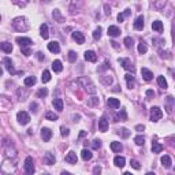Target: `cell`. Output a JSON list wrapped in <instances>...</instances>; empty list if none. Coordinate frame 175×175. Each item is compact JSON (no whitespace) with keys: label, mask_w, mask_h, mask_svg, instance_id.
Here are the masks:
<instances>
[{"label":"cell","mask_w":175,"mask_h":175,"mask_svg":"<svg viewBox=\"0 0 175 175\" xmlns=\"http://www.w3.org/2000/svg\"><path fill=\"white\" fill-rule=\"evenodd\" d=\"M12 27L18 31H25L29 29V25H27V22H26V18H15L14 21H12Z\"/></svg>","instance_id":"1"},{"label":"cell","mask_w":175,"mask_h":175,"mask_svg":"<svg viewBox=\"0 0 175 175\" xmlns=\"http://www.w3.org/2000/svg\"><path fill=\"white\" fill-rule=\"evenodd\" d=\"M23 175H33L34 174V160L31 156H27L25 159V163H23Z\"/></svg>","instance_id":"2"},{"label":"cell","mask_w":175,"mask_h":175,"mask_svg":"<svg viewBox=\"0 0 175 175\" xmlns=\"http://www.w3.org/2000/svg\"><path fill=\"white\" fill-rule=\"evenodd\" d=\"M16 120L22 124V126H25L30 122V116H29V113L25 112V111H19V112L16 113Z\"/></svg>","instance_id":"3"},{"label":"cell","mask_w":175,"mask_h":175,"mask_svg":"<svg viewBox=\"0 0 175 175\" xmlns=\"http://www.w3.org/2000/svg\"><path fill=\"white\" fill-rule=\"evenodd\" d=\"M163 116V112L159 107H152L150 108V120L152 122H157L160 118Z\"/></svg>","instance_id":"4"},{"label":"cell","mask_w":175,"mask_h":175,"mask_svg":"<svg viewBox=\"0 0 175 175\" xmlns=\"http://www.w3.org/2000/svg\"><path fill=\"white\" fill-rule=\"evenodd\" d=\"M79 82L83 85V88L86 89L89 93H96V88L90 82V79H86V78H79Z\"/></svg>","instance_id":"5"},{"label":"cell","mask_w":175,"mask_h":175,"mask_svg":"<svg viewBox=\"0 0 175 175\" xmlns=\"http://www.w3.org/2000/svg\"><path fill=\"white\" fill-rule=\"evenodd\" d=\"M3 63H4L5 70L10 72V74H16L15 68H14V66H12V62H11L10 57H4V59H3Z\"/></svg>","instance_id":"6"},{"label":"cell","mask_w":175,"mask_h":175,"mask_svg":"<svg viewBox=\"0 0 175 175\" xmlns=\"http://www.w3.org/2000/svg\"><path fill=\"white\" fill-rule=\"evenodd\" d=\"M165 109H167V112H168V113H171V112H172V109H175V100H174V97L168 96V97L165 98Z\"/></svg>","instance_id":"7"},{"label":"cell","mask_w":175,"mask_h":175,"mask_svg":"<svg viewBox=\"0 0 175 175\" xmlns=\"http://www.w3.org/2000/svg\"><path fill=\"white\" fill-rule=\"evenodd\" d=\"M16 42L21 45V48H25V46H29L30 44H33L31 38H29V37H16Z\"/></svg>","instance_id":"8"},{"label":"cell","mask_w":175,"mask_h":175,"mask_svg":"<svg viewBox=\"0 0 175 175\" xmlns=\"http://www.w3.org/2000/svg\"><path fill=\"white\" fill-rule=\"evenodd\" d=\"M119 63H120V66H123L124 70H127V71H134V66L131 64L129 59H119Z\"/></svg>","instance_id":"9"},{"label":"cell","mask_w":175,"mask_h":175,"mask_svg":"<svg viewBox=\"0 0 175 175\" xmlns=\"http://www.w3.org/2000/svg\"><path fill=\"white\" fill-rule=\"evenodd\" d=\"M71 36H72V40L77 42V44H79V45L85 42V37H83V34L81 31H72Z\"/></svg>","instance_id":"10"},{"label":"cell","mask_w":175,"mask_h":175,"mask_svg":"<svg viewBox=\"0 0 175 175\" xmlns=\"http://www.w3.org/2000/svg\"><path fill=\"white\" fill-rule=\"evenodd\" d=\"M55 161H56V159H55V156H53L51 152H46V153L44 154V164L52 165V164H55Z\"/></svg>","instance_id":"11"},{"label":"cell","mask_w":175,"mask_h":175,"mask_svg":"<svg viewBox=\"0 0 175 175\" xmlns=\"http://www.w3.org/2000/svg\"><path fill=\"white\" fill-rule=\"evenodd\" d=\"M66 163H68V164H75V163H77V153H75V152H68V153L66 154Z\"/></svg>","instance_id":"12"},{"label":"cell","mask_w":175,"mask_h":175,"mask_svg":"<svg viewBox=\"0 0 175 175\" xmlns=\"http://www.w3.org/2000/svg\"><path fill=\"white\" fill-rule=\"evenodd\" d=\"M98 129H100V131H103V133H105L108 130V120H107L105 116L100 118V120H98Z\"/></svg>","instance_id":"13"},{"label":"cell","mask_w":175,"mask_h":175,"mask_svg":"<svg viewBox=\"0 0 175 175\" xmlns=\"http://www.w3.org/2000/svg\"><path fill=\"white\" fill-rule=\"evenodd\" d=\"M48 49L52 52V53H59L60 52V45L57 41H51L48 44Z\"/></svg>","instance_id":"14"},{"label":"cell","mask_w":175,"mask_h":175,"mask_svg":"<svg viewBox=\"0 0 175 175\" xmlns=\"http://www.w3.org/2000/svg\"><path fill=\"white\" fill-rule=\"evenodd\" d=\"M141 75H142V78H144L145 81H150L153 78V72L150 71V70H148V68L142 67L141 68Z\"/></svg>","instance_id":"15"},{"label":"cell","mask_w":175,"mask_h":175,"mask_svg":"<svg viewBox=\"0 0 175 175\" xmlns=\"http://www.w3.org/2000/svg\"><path fill=\"white\" fill-rule=\"evenodd\" d=\"M107 31H108V36H111V37H118L119 34H120V29H119L118 26H115V25L109 26Z\"/></svg>","instance_id":"16"},{"label":"cell","mask_w":175,"mask_h":175,"mask_svg":"<svg viewBox=\"0 0 175 175\" xmlns=\"http://www.w3.org/2000/svg\"><path fill=\"white\" fill-rule=\"evenodd\" d=\"M134 29L135 30H142L144 29V16L142 15H139L135 19V22H134Z\"/></svg>","instance_id":"17"},{"label":"cell","mask_w":175,"mask_h":175,"mask_svg":"<svg viewBox=\"0 0 175 175\" xmlns=\"http://www.w3.org/2000/svg\"><path fill=\"white\" fill-rule=\"evenodd\" d=\"M52 137V131L48 127H42L41 129V138L44 139V141H49Z\"/></svg>","instance_id":"18"},{"label":"cell","mask_w":175,"mask_h":175,"mask_svg":"<svg viewBox=\"0 0 175 175\" xmlns=\"http://www.w3.org/2000/svg\"><path fill=\"white\" fill-rule=\"evenodd\" d=\"M107 104H108L111 108L113 109H118L119 107H120V103H119L118 98H113V97H109L108 100H107Z\"/></svg>","instance_id":"19"},{"label":"cell","mask_w":175,"mask_h":175,"mask_svg":"<svg viewBox=\"0 0 175 175\" xmlns=\"http://www.w3.org/2000/svg\"><path fill=\"white\" fill-rule=\"evenodd\" d=\"M85 59H86L88 62L94 63L96 60H97V55H96L93 51H86L85 52Z\"/></svg>","instance_id":"20"},{"label":"cell","mask_w":175,"mask_h":175,"mask_svg":"<svg viewBox=\"0 0 175 175\" xmlns=\"http://www.w3.org/2000/svg\"><path fill=\"white\" fill-rule=\"evenodd\" d=\"M40 34H41V37L44 38V40H46V38L49 37V33H48V25H46V23H42V25L40 26Z\"/></svg>","instance_id":"21"},{"label":"cell","mask_w":175,"mask_h":175,"mask_svg":"<svg viewBox=\"0 0 175 175\" xmlns=\"http://www.w3.org/2000/svg\"><path fill=\"white\" fill-rule=\"evenodd\" d=\"M161 164H163V167H165V168H171V164H172V161H171V157L170 156H167V154H164L163 157H161Z\"/></svg>","instance_id":"22"},{"label":"cell","mask_w":175,"mask_h":175,"mask_svg":"<svg viewBox=\"0 0 175 175\" xmlns=\"http://www.w3.org/2000/svg\"><path fill=\"white\" fill-rule=\"evenodd\" d=\"M52 105H53V108L56 109V111H63V100L62 98H55V100L52 101Z\"/></svg>","instance_id":"23"},{"label":"cell","mask_w":175,"mask_h":175,"mask_svg":"<svg viewBox=\"0 0 175 175\" xmlns=\"http://www.w3.org/2000/svg\"><path fill=\"white\" fill-rule=\"evenodd\" d=\"M52 70L55 72H60L63 70V66H62V62L60 60H53L52 63Z\"/></svg>","instance_id":"24"},{"label":"cell","mask_w":175,"mask_h":175,"mask_svg":"<svg viewBox=\"0 0 175 175\" xmlns=\"http://www.w3.org/2000/svg\"><path fill=\"white\" fill-rule=\"evenodd\" d=\"M0 46H1V51L5 52V53H11V52H12V45H11L10 42H7V41L1 42Z\"/></svg>","instance_id":"25"},{"label":"cell","mask_w":175,"mask_h":175,"mask_svg":"<svg viewBox=\"0 0 175 175\" xmlns=\"http://www.w3.org/2000/svg\"><path fill=\"white\" fill-rule=\"evenodd\" d=\"M113 163H115V165L116 167H124V163H126V160H124V157H122V156H116L115 159H113Z\"/></svg>","instance_id":"26"},{"label":"cell","mask_w":175,"mask_h":175,"mask_svg":"<svg viewBox=\"0 0 175 175\" xmlns=\"http://www.w3.org/2000/svg\"><path fill=\"white\" fill-rule=\"evenodd\" d=\"M111 149H112L113 152H120V150L123 149V146H122V144L118 142V141H112V142H111Z\"/></svg>","instance_id":"27"},{"label":"cell","mask_w":175,"mask_h":175,"mask_svg":"<svg viewBox=\"0 0 175 175\" xmlns=\"http://www.w3.org/2000/svg\"><path fill=\"white\" fill-rule=\"evenodd\" d=\"M157 83H159V86L161 89H167L168 88V83H167V81H165V78L163 75H159L157 77Z\"/></svg>","instance_id":"28"},{"label":"cell","mask_w":175,"mask_h":175,"mask_svg":"<svg viewBox=\"0 0 175 175\" xmlns=\"http://www.w3.org/2000/svg\"><path fill=\"white\" fill-rule=\"evenodd\" d=\"M37 82L36 77H26L25 79H23V83H25V86H33L34 83Z\"/></svg>","instance_id":"29"},{"label":"cell","mask_w":175,"mask_h":175,"mask_svg":"<svg viewBox=\"0 0 175 175\" xmlns=\"http://www.w3.org/2000/svg\"><path fill=\"white\" fill-rule=\"evenodd\" d=\"M152 29L160 33V31H163V23L160 21H153L152 22Z\"/></svg>","instance_id":"30"},{"label":"cell","mask_w":175,"mask_h":175,"mask_svg":"<svg viewBox=\"0 0 175 175\" xmlns=\"http://www.w3.org/2000/svg\"><path fill=\"white\" fill-rule=\"evenodd\" d=\"M163 150V145L159 142H152V152L153 153H160Z\"/></svg>","instance_id":"31"},{"label":"cell","mask_w":175,"mask_h":175,"mask_svg":"<svg viewBox=\"0 0 175 175\" xmlns=\"http://www.w3.org/2000/svg\"><path fill=\"white\" fill-rule=\"evenodd\" d=\"M41 81H42L44 83H46V82H49V81H51V72L48 71V70H44V71H42Z\"/></svg>","instance_id":"32"},{"label":"cell","mask_w":175,"mask_h":175,"mask_svg":"<svg viewBox=\"0 0 175 175\" xmlns=\"http://www.w3.org/2000/svg\"><path fill=\"white\" fill-rule=\"evenodd\" d=\"M124 78H126V81H127V86H129V89H133L134 88V77L131 75V74H126Z\"/></svg>","instance_id":"33"},{"label":"cell","mask_w":175,"mask_h":175,"mask_svg":"<svg viewBox=\"0 0 175 175\" xmlns=\"http://www.w3.org/2000/svg\"><path fill=\"white\" fill-rule=\"evenodd\" d=\"M81 156H82V159L86 161V160H90V159H92L93 153L90 152V150H88V149H82V152H81Z\"/></svg>","instance_id":"34"},{"label":"cell","mask_w":175,"mask_h":175,"mask_svg":"<svg viewBox=\"0 0 175 175\" xmlns=\"http://www.w3.org/2000/svg\"><path fill=\"white\" fill-rule=\"evenodd\" d=\"M53 18H55L57 22H63V21H64V18L62 16V14H60V11H59V10H53Z\"/></svg>","instance_id":"35"},{"label":"cell","mask_w":175,"mask_h":175,"mask_svg":"<svg viewBox=\"0 0 175 175\" xmlns=\"http://www.w3.org/2000/svg\"><path fill=\"white\" fill-rule=\"evenodd\" d=\"M138 52H139V53H146V52H148V46H146L145 42L141 41L138 44Z\"/></svg>","instance_id":"36"},{"label":"cell","mask_w":175,"mask_h":175,"mask_svg":"<svg viewBox=\"0 0 175 175\" xmlns=\"http://www.w3.org/2000/svg\"><path fill=\"white\" fill-rule=\"evenodd\" d=\"M45 119L46 120H57V115L55 112H51L49 111V112L45 113Z\"/></svg>","instance_id":"37"},{"label":"cell","mask_w":175,"mask_h":175,"mask_svg":"<svg viewBox=\"0 0 175 175\" xmlns=\"http://www.w3.org/2000/svg\"><path fill=\"white\" fill-rule=\"evenodd\" d=\"M100 37H101V27L98 26L97 29L93 31V38H94V40H100Z\"/></svg>","instance_id":"38"},{"label":"cell","mask_w":175,"mask_h":175,"mask_svg":"<svg viewBox=\"0 0 175 175\" xmlns=\"http://www.w3.org/2000/svg\"><path fill=\"white\" fill-rule=\"evenodd\" d=\"M46 94H48V89H46V88H41V89L37 92V97H45Z\"/></svg>","instance_id":"39"},{"label":"cell","mask_w":175,"mask_h":175,"mask_svg":"<svg viewBox=\"0 0 175 175\" xmlns=\"http://www.w3.org/2000/svg\"><path fill=\"white\" fill-rule=\"evenodd\" d=\"M123 44H124L126 48H131V46H133V38H131V37H126V38H124V41H123Z\"/></svg>","instance_id":"40"},{"label":"cell","mask_w":175,"mask_h":175,"mask_svg":"<svg viewBox=\"0 0 175 175\" xmlns=\"http://www.w3.org/2000/svg\"><path fill=\"white\" fill-rule=\"evenodd\" d=\"M97 104H98L97 97H92V98L88 100V105H89V107H94V105H97Z\"/></svg>","instance_id":"41"},{"label":"cell","mask_w":175,"mask_h":175,"mask_svg":"<svg viewBox=\"0 0 175 175\" xmlns=\"http://www.w3.org/2000/svg\"><path fill=\"white\" fill-rule=\"evenodd\" d=\"M134 142H135L137 145H144V142H145L144 135H137V137L134 138Z\"/></svg>","instance_id":"42"},{"label":"cell","mask_w":175,"mask_h":175,"mask_svg":"<svg viewBox=\"0 0 175 175\" xmlns=\"http://www.w3.org/2000/svg\"><path fill=\"white\" fill-rule=\"evenodd\" d=\"M67 57H68L70 62H75V60H77V53H75L74 51H70L68 52V55H67Z\"/></svg>","instance_id":"43"},{"label":"cell","mask_w":175,"mask_h":175,"mask_svg":"<svg viewBox=\"0 0 175 175\" xmlns=\"http://www.w3.org/2000/svg\"><path fill=\"white\" fill-rule=\"evenodd\" d=\"M118 134H122L124 138H127V137L130 135V131L127 129H122V130H118Z\"/></svg>","instance_id":"44"},{"label":"cell","mask_w":175,"mask_h":175,"mask_svg":"<svg viewBox=\"0 0 175 175\" xmlns=\"http://www.w3.org/2000/svg\"><path fill=\"white\" fill-rule=\"evenodd\" d=\"M22 53L25 55V56H30L31 55V49L29 46H25V48H22Z\"/></svg>","instance_id":"45"},{"label":"cell","mask_w":175,"mask_h":175,"mask_svg":"<svg viewBox=\"0 0 175 175\" xmlns=\"http://www.w3.org/2000/svg\"><path fill=\"white\" fill-rule=\"evenodd\" d=\"M92 145H93V149H100V146H101V141H100V139H94Z\"/></svg>","instance_id":"46"},{"label":"cell","mask_w":175,"mask_h":175,"mask_svg":"<svg viewBox=\"0 0 175 175\" xmlns=\"http://www.w3.org/2000/svg\"><path fill=\"white\" fill-rule=\"evenodd\" d=\"M130 164H131V167L135 168V170H139V168H141V165H139V163L137 161V160H131V161H130Z\"/></svg>","instance_id":"47"},{"label":"cell","mask_w":175,"mask_h":175,"mask_svg":"<svg viewBox=\"0 0 175 175\" xmlns=\"http://www.w3.org/2000/svg\"><path fill=\"white\" fill-rule=\"evenodd\" d=\"M62 131H60V134H62V137H67L68 134H70V130L67 129V127H64V126H62Z\"/></svg>","instance_id":"48"},{"label":"cell","mask_w":175,"mask_h":175,"mask_svg":"<svg viewBox=\"0 0 175 175\" xmlns=\"http://www.w3.org/2000/svg\"><path fill=\"white\" fill-rule=\"evenodd\" d=\"M126 118H127V115H126V109L122 108V109H120V112H119V119H122V120H124Z\"/></svg>","instance_id":"49"},{"label":"cell","mask_w":175,"mask_h":175,"mask_svg":"<svg viewBox=\"0 0 175 175\" xmlns=\"http://www.w3.org/2000/svg\"><path fill=\"white\" fill-rule=\"evenodd\" d=\"M93 175H101V168H100L98 165H96V167L93 168Z\"/></svg>","instance_id":"50"},{"label":"cell","mask_w":175,"mask_h":175,"mask_svg":"<svg viewBox=\"0 0 175 175\" xmlns=\"http://www.w3.org/2000/svg\"><path fill=\"white\" fill-rule=\"evenodd\" d=\"M146 96H148V97H154V92L152 89H148V90H146Z\"/></svg>","instance_id":"51"},{"label":"cell","mask_w":175,"mask_h":175,"mask_svg":"<svg viewBox=\"0 0 175 175\" xmlns=\"http://www.w3.org/2000/svg\"><path fill=\"white\" fill-rule=\"evenodd\" d=\"M30 109L33 111V112H37V104L36 103H31L30 104Z\"/></svg>","instance_id":"52"},{"label":"cell","mask_w":175,"mask_h":175,"mask_svg":"<svg viewBox=\"0 0 175 175\" xmlns=\"http://www.w3.org/2000/svg\"><path fill=\"white\" fill-rule=\"evenodd\" d=\"M36 56H37V59H38V60H44V55H42V52H37Z\"/></svg>","instance_id":"53"},{"label":"cell","mask_w":175,"mask_h":175,"mask_svg":"<svg viewBox=\"0 0 175 175\" xmlns=\"http://www.w3.org/2000/svg\"><path fill=\"white\" fill-rule=\"evenodd\" d=\"M144 126H142V124H138V126H135V130H137V131H144Z\"/></svg>","instance_id":"54"},{"label":"cell","mask_w":175,"mask_h":175,"mask_svg":"<svg viewBox=\"0 0 175 175\" xmlns=\"http://www.w3.org/2000/svg\"><path fill=\"white\" fill-rule=\"evenodd\" d=\"M123 19H124V15H123V14H119V15H118V21L123 22Z\"/></svg>","instance_id":"55"},{"label":"cell","mask_w":175,"mask_h":175,"mask_svg":"<svg viewBox=\"0 0 175 175\" xmlns=\"http://www.w3.org/2000/svg\"><path fill=\"white\" fill-rule=\"evenodd\" d=\"M104 7H105V14H107V15H109V14H111V10H109V8H108V5L105 4V5H104Z\"/></svg>","instance_id":"56"},{"label":"cell","mask_w":175,"mask_h":175,"mask_svg":"<svg viewBox=\"0 0 175 175\" xmlns=\"http://www.w3.org/2000/svg\"><path fill=\"white\" fill-rule=\"evenodd\" d=\"M123 15L124 16H127V15H130V10L127 8V10H124V12H123Z\"/></svg>","instance_id":"57"},{"label":"cell","mask_w":175,"mask_h":175,"mask_svg":"<svg viewBox=\"0 0 175 175\" xmlns=\"http://www.w3.org/2000/svg\"><path fill=\"white\" fill-rule=\"evenodd\" d=\"M85 135H86V131H81V133H79V137H81V138H82V137H85Z\"/></svg>","instance_id":"58"},{"label":"cell","mask_w":175,"mask_h":175,"mask_svg":"<svg viewBox=\"0 0 175 175\" xmlns=\"http://www.w3.org/2000/svg\"><path fill=\"white\" fill-rule=\"evenodd\" d=\"M60 175H71V174H70V172H67V171H63Z\"/></svg>","instance_id":"59"},{"label":"cell","mask_w":175,"mask_h":175,"mask_svg":"<svg viewBox=\"0 0 175 175\" xmlns=\"http://www.w3.org/2000/svg\"><path fill=\"white\" fill-rule=\"evenodd\" d=\"M111 44H112V46H115V48L118 46V44H116V42H115V41H112V42H111Z\"/></svg>","instance_id":"60"},{"label":"cell","mask_w":175,"mask_h":175,"mask_svg":"<svg viewBox=\"0 0 175 175\" xmlns=\"http://www.w3.org/2000/svg\"><path fill=\"white\" fill-rule=\"evenodd\" d=\"M145 175H154V172H146Z\"/></svg>","instance_id":"61"},{"label":"cell","mask_w":175,"mask_h":175,"mask_svg":"<svg viewBox=\"0 0 175 175\" xmlns=\"http://www.w3.org/2000/svg\"><path fill=\"white\" fill-rule=\"evenodd\" d=\"M123 175H133V174H131V172H124Z\"/></svg>","instance_id":"62"}]
</instances>
